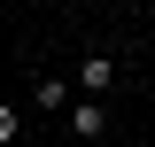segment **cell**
Here are the masks:
<instances>
[{"label":"cell","instance_id":"obj_1","mask_svg":"<svg viewBox=\"0 0 155 147\" xmlns=\"http://www.w3.org/2000/svg\"><path fill=\"white\" fill-rule=\"evenodd\" d=\"M70 132L78 139H101V132H109V109H101V101H70Z\"/></svg>","mask_w":155,"mask_h":147},{"label":"cell","instance_id":"obj_2","mask_svg":"<svg viewBox=\"0 0 155 147\" xmlns=\"http://www.w3.org/2000/svg\"><path fill=\"white\" fill-rule=\"evenodd\" d=\"M109 77H116L109 54H85V62H78V93H109Z\"/></svg>","mask_w":155,"mask_h":147},{"label":"cell","instance_id":"obj_3","mask_svg":"<svg viewBox=\"0 0 155 147\" xmlns=\"http://www.w3.org/2000/svg\"><path fill=\"white\" fill-rule=\"evenodd\" d=\"M16 132H23V116H16V109H8V101H0V147L16 139Z\"/></svg>","mask_w":155,"mask_h":147}]
</instances>
